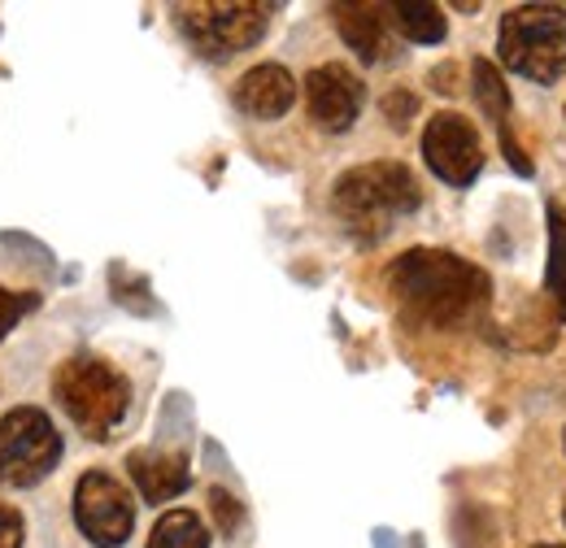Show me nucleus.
Segmentation results:
<instances>
[{
	"label": "nucleus",
	"mask_w": 566,
	"mask_h": 548,
	"mask_svg": "<svg viewBox=\"0 0 566 548\" xmlns=\"http://www.w3.org/2000/svg\"><path fill=\"white\" fill-rule=\"evenodd\" d=\"M392 296L431 327H453L462 323L489 292V278L480 266L462 262L458 253L444 249H410L392 262L388 271Z\"/></svg>",
	"instance_id": "obj_1"
},
{
	"label": "nucleus",
	"mask_w": 566,
	"mask_h": 548,
	"mask_svg": "<svg viewBox=\"0 0 566 548\" xmlns=\"http://www.w3.org/2000/svg\"><path fill=\"white\" fill-rule=\"evenodd\" d=\"M423 201L419 179L401 161H366L336 179L332 188V213L349 226L357 240H384L397 218L415 213Z\"/></svg>",
	"instance_id": "obj_2"
},
{
	"label": "nucleus",
	"mask_w": 566,
	"mask_h": 548,
	"mask_svg": "<svg viewBox=\"0 0 566 548\" xmlns=\"http://www.w3.org/2000/svg\"><path fill=\"white\" fill-rule=\"evenodd\" d=\"M53 397L87 440L105 444L132 410V379L96 352H74L53 375Z\"/></svg>",
	"instance_id": "obj_3"
},
{
	"label": "nucleus",
	"mask_w": 566,
	"mask_h": 548,
	"mask_svg": "<svg viewBox=\"0 0 566 548\" xmlns=\"http://www.w3.org/2000/svg\"><path fill=\"white\" fill-rule=\"evenodd\" d=\"M501 66L532 78L554 83L566 70V9L563 4H518L501 18L496 31Z\"/></svg>",
	"instance_id": "obj_4"
},
{
	"label": "nucleus",
	"mask_w": 566,
	"mask_h": 548,
	"mask_svg": "<svg viewBox=\"0 0 566 548\" xmlns=\"http://www.w3.org/2000/svg\"><path fill=\"white\" fill-rule=\"evenodd\" d=\"M271 13H275V4H249V0H213V4H179L175 9L179 31L210 62H227L235 53L258 49L271 31Z\"/></svg>",
	"instance_id": "obj_5"
},
{
	"label": "nucleus",
	"mask_w": 566,
	"mask_h": 548,
	"mask_svg": "<svg viewBox=\"0 0 566 548\" xmlns=\"http://www.w3.org/2000/svg\"><path fill=\"white\" fill-rule=\"evenodd\" d=\"M62 462V435L49 410L13 405L0 418V487L22 492L44 483Z\"/></svg>",
	"instance_id": "obj_6"
},
{
	"label": "nucleus",
	"mask_w": 566,
	"mask_h": 548,
	"mask_svg": "<svg viewBox=\"0 0 566 548\" xmlns=\"http://www.w3.org/2000/svg\"><path fill=\"white\" fill-rule=\"evenodd\" d=\"M74 527L92 548H123L136 531V496L109 471H83L74 483Z\"/></svg>",
	"instance_id": "obj_7"
},
{
	"label": "nucleus",
	"mask_w": 566,
	"mask_h": 548,
	"mask_svg": "<svg viewBox=\"0 0 566 548\" xmlns=\"http://www.w3.org/2000/svg\"><path fill=\"white\" fill-rule=\"evenodd\" d=\"M423 157L436 179L467 188V183H475V175L484 166L480 131L462 114H436L423 131Z\"/></svg>",
	"instance_id": "obj_8"
},
{
	"label": "nucleus",
	"mask_w": 566,
	"mask_h": 548,
	"mask_svg": "<svg viewBox=\"0 0 566 548\" xmlns=\"http://www.w3.org/2000/svg\"><path fill=\"white\" fill-rule=\"evenodd\" d=\"M305 105H310V118L323 127V131H332V136H340V131H349L357 123V114H361V105H366V87H361V78H357L349 66H340V62H323V66H314L305 74Z\"/></svg>",
	"instance_id": "obj_9"
},
{
	"label": "nucleus",
	"mask_w": 566,
	"mask_h": 548,
	"mask_svg": "<svg viewBox=\"0 0 566 548\" xmlns=\"http://www.w3.org/2000/svg\"><path fill=\"white\" fill-rule=\"evenodd\" d=\"M231 101L244 118H258V123H275L283 118L292 105H296V78L292 70L280 62H262V66L244 70L231 87Z\"/></svg>",
	"instance_id": "obj_10"
},
{
	"label": "nucleus",
	"mask_w": 566,
	"mask_h": 548,
	"mask_svg": "<svg viewBox=\"0 0 566 548\" xmlns=\"http://www.w3.org/2000/svg\"><path fill=\"white\" fill-rule=\"evenodd\" d=\"M340 40L354 49L361 62H384L392 53V9L366 4V0H340L332 4Z\"/></svg>",
	"instance_id": "obj_11"
},
{
	"label": "nucleus",
	"mask_w": 566,
	"mask_h": 548,
	"mask_svg": "<svg viewBox=\"0 0 566 548\" xmlns=\"http://www.w3.org/2000/svg\"><path fill=\"white\" fill-rule=\"evenodd\" d=\"M127 475H132L136 492H140L148 505H166V500H175V496H184V492H188V483H192V466H188V457H184V453H166V449H136V453L127 457Z\"/></svg>",
	"instance_id": "obj_12"
},
{
	"label": "nucleus",
	"mask_w": 566,
	"mask_h": 548,
	"mask_svg": "<svg viewBox=\"0 0 566 548\" xmlns=\"http://www.w3.org/2000/svg\"><path fill=\"white\" fill-rule=\"evenodd\" d=\"M144 548H210V527L201 514L192 509H166L153 531H148V545Z\"/></svg>",
	"instance_id": "obj_13"
},
{
	"label": "nucleus",
	"mask_w": 566,
	"mask_h": 548,
	"mask_svg": "<svg viewBox=\"0 0 566 548\" xmlns=\"http://www.w3.org/2000/svg\"><path fill=\"white\" fill-rule=\"evenodd\" d=\"M392 9V27L410 40V44H440L449 22H444V9L431 4V0H401V4H388Z\"/></svg>",
	"instance_id": "obj_14"
},
{
	"label": "nucleus",
	"mask_w": 566,
	"mask_h": 548,
	"mask_svg": "<svg viewBox=\"0 0 566 548\" xmlns=\"http://www.w3.org/2000/svg\"><path fill=\"white\" fill-rule=\"evenodd\" d=\"M471 92H475V105L489 114V123H496V131H505L510 123V87L501 78V70L493 62H475L471 66Z\"/></svg>",
	"instance_id": "obj_15"
},
{
	"label": "nucleus",
	"mask_w": 566,
	"mask_h": 548,
	"mask_svg": "<svg viewBox=\"0 0 566 548\" xmlns=\"http://www.w3.org/2000/svg\"><path fill=\"white\" fill-rule=\"evenodd\" d=\"M549 296L558 301V314L566 318V213L563 205H549Z\"/></svg>",
	"instance_id": "obj_16"
},
{
	"label": "nucleus",
	"mask_w": 566,
	"mask_h": 548,
	"mask_svg": "<svg viewBox=\"0 0 566 548\" xmlns=\"http://www.w3.org/2000/svg\"><path fill=\"white\" fill-rule=\"evenodd\" d=\"M40 309V296L35 292H9V287H0V340L27 318V314H35Z\"/></svg>",
	"instance_id": "obj_17"
},
{
	"label": "nucleus",
	"mask_w": 566,
	"mask_h": 548,
	"mask_svg": "<svg viewBox=\"0 0 566 548\" xmlns=\"http://www.w3.org/2000/svg\"><path fill=\"white\" fill-rule=\"evenodd\" d=\"M210 509H213V523H218L222 536H235V531H240L244 509H240V500H235L227 487H210Z\"/></svg>",
	"instance_id": "obj_18"
},
{
	"label": "nucleus",
	"mask_w": 566,
	"mask_h": 548,
	"mask_svg": "<svg viewBox=\"0 0 566 548\" xmlns=\"http://www.w3.org/2000/svg\"><path fill=\"white\" fill-rule=\"evenodd\" d=\"M22 545H27V518H22V509H13V505L0 500V548H22Z\"/></svg>",
	"instance_id": "obj_19"
},
{
	"label": "nucleus",
	"mask_w": 566,
	"mask_h": 548,
	"mask_svg": "<svg viewBox=\"0 0 566 548\" xmlns=\"http://www.w3.org/2000/svg\"><path fill=\"white\" fill-rule=\"evenodd\" d=\"M415 109H419V101H415L410 92H388V96H384V118H388L392 127H406V118H415Z\"/></svg>",
	"instance_id": "obj_20"
},
{
	"label": "nucleus",
	"mask_w": 566,
	"mask_h": 548,
	"mask_svg": "<svg viewBox=\"0 0 566 548\" xmlns=\"http://www.w3.org/2000/svg\"><path fill=\"white\" fill-rule=\"evenodd\" d=\"M536 548H566V545H536Z\"/></svg>",
	"instance_id": "obj_21"
},
{
	"label": "nucleus",
	"mask_w": 566,
	"mask_h": 548,
	"mask_svg": "<svg viewBox=\"0 0 566 548\" xmlns=\"http://www.w3.org/2000/svg\"><path fill=\"white\" fill-rule=\"evenodd\" d=\"M563 523H566V509H563Z\"/></svg>",
	"instance_id": "obj_22"
},
{
	"label": "nucleus",
	"mask_w": 566,
	"mask_h": 548,
	"mask_svg": "<svg viewBox=\"0 0 566 548\" xmlns=\"http://www.w3.org/2000/svg\"><path fill=\"white\" fill-rule=\"evenodd\" d=\"M563 444H566V435H563Z\"/></svg>",
	"instance_id": "obj_23"
}]
</instances>
